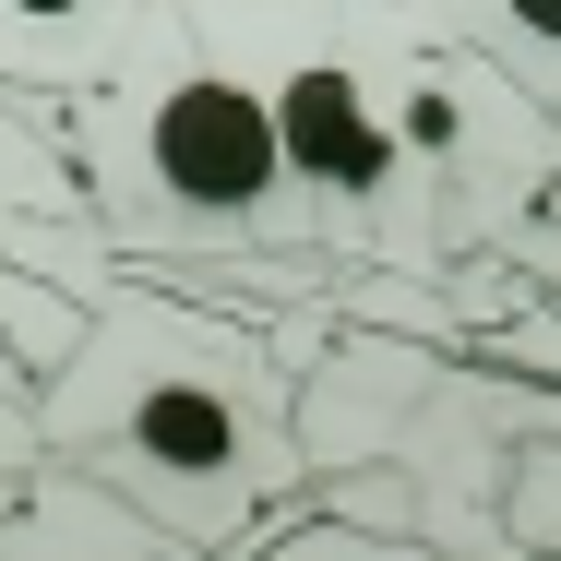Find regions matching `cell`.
<instances>
[{
	"label": "cell",
	"instance_id": "obj_4",
	"mask_svg": "<svg viewBox=\"0 0 561 561\" xmlns=\"http://www.w3.org/2000/svg\"><path fill=\"white\" fill-rule=\"evenodd\" d=\"M382 96H394V131H407V168L431 192L443 251H478L538 204L561 119L490 48H466L431 0H382Z\"/></svg>",
	"mask_w": 561,
	"mask_h": 561
},
{
	"label": "cell",
	"instance_id": "obj_7",
	"mask_svg": "<svg viewBox=\"0 0 561 561\" xmlns=\"http://www.w3.org/2000/svg\"><path fill=\"white\" fill-rule=\"evenodd\" d=\"M431 12H443L466 48H490V60L561 119V0H431Z\"/></svg>",
	"mask_w": 561,
	"mask_h": 561
},
{
	"label": "cell",
	"instance_id": "obj_6",
	"mask_svg": "<svg viewBox=\"0 0 561 561\" xmlns=\"http://www.w3.org/2000/svg\"><path fill=\"white\" fill-rule=\"evenodd\" d=\"M0 561H192V550H180V538H156L131 502L84 490L72 466H48V478L24 490V514L0 526Z\"/></svg>",
	"mask_w": 561,
	"mask_h": 561
},
{
	"label": "cell",
	"instance_id": "obj_9",
	"mask_svg": "<svg viewBox=\"0 0 561 561\" xmlns=\"http://www.w3.org/2000/svg\"><path fill=\"white\" fill-rule=\"evenodd\" d=\"M251 561H431V550H407V538H370V526H287L275 550H251Z\"/></svg>",
	"mask_w": 561,
	"mask_h": 561
},
{
	"label": "cell",
	"instance_id": "obj_8",
	"mask_svg": "<svg viewBox=\"0 0 561 561\" xmlns=\"http://www.w3.org/2000/svg\"><path fill=\"white\" fill-rule=\"evenodd\" d=\"M48 478V431H36V394H12L0 382V526L24 514V490Z\"/></svg>",
	"mask_w": 561,
	"mask_h": 561
},
{
	"label": "cell",
	"instance_id": "obj_2",
	"mask_svg": "<svg viewBox=\"0 0 561 561\" xmlns=\"http://www.w3.org/2000/svg\"><path fill=\"white\" fill-rule=\"evenodd\" d=\"M48 119L119 263H275V287H311L323 227L287 168V131L263 84L192 24V0H156L119 72Z\"/></svg>",
	"mask_w": 561,
	"mask_h": 561
},
{
	"label": "cell",
	"instance_id": "obj_10",
	"mask_svg": "<svg viewBox=\"0 0 561 561\" xmlns=\"http://www.w3.org/2000/svg\"><path fill=\"white\" fill-rule=\"evenodd\" d=\"M0 263H12V251H0ZM12 275H24V263H12Z\"/></svg>",
	"mask_w": 561,
	"mask_h": 561
},
{
	"label": "cell",
	"instance_id": "obj_5",
	"mask_svg": "<svg viewBox=\"0 0 561 561\" xmlns=\"http://www.w3.org/2000/svg\"><path fill=\"white\" fill-rule=\"evenodd\" d=\"M156 0H0V96L72 108L84 84H108L119 48L144 36Z\"/></svg>",
	"mask_w": 561,
	"mask_h": 561
},
{
	"label": "cell",
	"instance_id": "obj_1",
	"mask_svg": "<svg viewBox=\"0 0 561 561\" xmlns=\"http://www.w3.org/2000/svg\"><path fill=\"white\" fill-rule=\"evenodd\" d=\"M36 431H48V466L131 502L192 561H227L263 526V502L299 478L275 346L144 275H119L84 311V346L36 382Z\"/></svg>",
	"mask_w": 561,
	"mask_h": 561
},
{
	"label": "cell",
	"instance_id": "obj_3",
	"mask_svg": "<svg viewBox=\"0 0 561 561\" xmlns=\"http://www.w3.org/2000/svg\"><path fill=\"white\" fill-rule=\"evenodd\" d=\"M192 24L263 84L287 168L311 192V227H323V263L443 275L454 251L382 96V0H192Z\"/></svg>",
	"mask_w": 561,
	"mask_h": 561
}]
</instances>
